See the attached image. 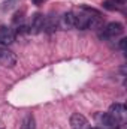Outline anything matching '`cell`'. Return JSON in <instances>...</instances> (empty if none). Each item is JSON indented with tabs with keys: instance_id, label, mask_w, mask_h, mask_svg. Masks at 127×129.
Wrapping results in <instances>:
<instances>
[{
	"instance_id": "6da1fadb",
	"label": "cell",
	"mask_w": 127,
	"mask_h": 129,
	"mask_svg": "<svg viewBox=\"0 0 127 129\" xmlns=\"http://www.w3.org/2000/svg\"><path fill=\"white\" fill-rule=\"evenodd\" d=\"M124 33V27H123V24L121 23H109L106 27H105V30L102 33V38H105V39H114V38H117V36H121Z\"/></svg>"
},
{
	"instance_id": "7a4b0ae2",
	"label": "cell",
	"mask_w": 127,
	"mask_h": 129,
	"mask_svg": "<svg viewBox=\"0 0 127 129\" xmlns=\"http://www.w3.org/2000/svg\"><path fill=\"white\" fill-rule=\"evenodd\" d=\"M0 63L6 68H12L17 64V56L8 48H0Z\"/></svg>"
},
{
	"instance_id": "3957f363",
	"label": "cell",
	"mask_w": 127,
	"mask_h": 129,
	"mask_svg": "<svg viewBox=\"0 0 127 129\" xmlns=\"http://www.w3.org/2000/svg\"><path fill=\"white\" fill-rule=\"evenodd\" d=\"M70 126H72V129H91L88 120L82 114H79V113L72 114V117H70Z\"/></svg>"
},
{
	"instance_id": "277c9868",
	"label": "cell",
	"mask_w": 127,
	"mask_h": 129,
	"mask_svg": "<svg viewBox=\"0 0 127 129\" xmlns=\"http://www.w3.org/2000/svg\"><path fill=\"white\" fill-rule=\"evenodd\" d=\"M15 36H17L15 30H12V29H9V27H2V29H0V44L8 47V45L14 44Z\"/></svg>"
},
{
	"instance_id": "5b68a950",
	"label": "cell",
	"mask_w": 127,
	"mask_h": 129,
	"mask_svg": "<svg viewBox=\"0 0 127 129\" xmlns=\"http://www.w3.org/2000/svg\"><path fill=\"white\" fill-rule=\"evenodd\" d=\"M43 21H45V17L42 14H34L32 17V24L29 27V32L30 33H39L43 30Z\"/></svg>"
},
{
	"instance_id": "8992f818",
	"label": "cell",
	"mask_w": 127,
	"mask_h": 129,
	"mask_svg": "<svg viewBox=\"0 0 127 129\" xmlns=\"http://www.w3.org/2000/svg\"><path fill=\"white\" fill-rule=\"evenodd\" d=\"M111 116H114L117 120H120V122H123L124 120V117H126V107L123 105V104H114V105H111V108H109V111H108Z\"/></svg>"
},
{
	"instance_id": "52a82bcc",
	"label": "cell",
	"mask_w": 127,
	"mask_h": 129,
	"mask_svg": "<svg viewBox=\"0 0 127 129\" xmlns=\"http://www.w3.org/2000/svg\"><path fill=\"white\" fill-rule=\"evenodd\" d=\"M100 120H102V125L105 126L106 129H118L120 126V120H117L114 116H111L109 113H105L102 117H100Z\"/></svg>"
},
{
	"instance_id": "ba28073f",
	"label": "cell",
	"mask_w": 127,
	"mask_h": 129,
	"mask_svg": "<svg viewBox=\"0 0 127 129\" xmlns=\"http://www.w3.org/2000/svg\"><path fill=\"white\" fill-rule=\"evenodd\" d=\"M60 26L63 29H73L75 27V12H66L60 18Z\"/></svg>"
},
{
	"instance_id": "9c48e42d",
	"label": "cell",
	"mask_w": 127,
	"mask_h": 129,
	"mask_svg": "<svg viewBox=\"0 0 127 129\" xmlns=\"http://www.w3.org/2000/svg\"><path fill=\"white\" fill-rule=\"evenodd\" d=\"M57 27V20L54 17H46L45 21H43V30L48 33H52Z\"/></svg>"
},
{
	"instance_id": "30bf717a",
	"label": "cell",
	"mask_w": 127,
	"mask_h": 129,
	"mask_svg": "<svg viewBox=\"0 0 127 129\" xmlns=\"http://www.w3.org/2000/svg\"><path fill=\"white\" fill-rule=\"evenodd\" d=\"M21 129H36V122H34V117H33L32 114H29V116L24 117Z\"/></svg>"
},
{
	"instance_id": "8fae6325",
	"label": "cell",
	"mask_w": 127,
	"mask_h": 129,
	"mask_svg": "<svg viewBox=\"0 0 127 129\" xmlns=\"http://www.w3.org/2000/svg\"><path fill=\"white\" fill-rule=\"evenodd\" d=\"M103 8H105V9H109V11H114V9H117L115 3H112V2H109V0L103 3Z\"/></svg>"
},
{
	"instance_id": "7c38bea8",
	"label": "cell",
	"mask_w": 127,
	"mask_h": 129,
	"mask_svg": "<svg viewBox=\"0 0 127 129\" xmlns=\"http://www.w3.org/2000/svg\"><path fill=\"white\" fill-rule=\"evenodd\" d=\"M27 32H29V27H27V26H20V27L17 29V33H18V35H20V33H27Z\"/></svg>"
},
{
	"instance_id": "4fadbf2b",
	"label": "cell",
	"mask_w": 127,
	"mask_h": 129,
	"mask_svg": "<svg viewBox=\"0 0 127 129\" xmlns=\"http://www.w3.org/2000/svg\"><path fill=\"white\" fill-rule=\"evenodd\" d=\"M126 38H124V39H121V41H120V48H121V50H123V51H124V50H126Z\"/></svg>"
},
{
	"instance_id": "5bb4252c",
	"label": "cell",
	"mask_w": 127,
	"mask_h": 129,
	"mask_svg": "<svg viewBox=\"0 0 127 129\" xmlns=\"http://www.w3.org/2000/svg\"><path fill=\"white\" fill-rule=\"evenodd\" d=\"M33 3L34 5H40V3H43V0H33Z\"/></svg>"
},
{
	"instance_id": "9a60e30c",
	"label": "cell",
	"mask_w": 127,
	"mask_h": 129,
	"mask_svg": "<svg viewBox=\"0 0 127 129\" xmlns=\"http://www.w3.org/2000/svg\"><path fill=\"white\" fill-rule=\"evenodd\" d=\"M115 2H118V3H124L126 0H115Z\"/></svg>"
}]
</instances>
